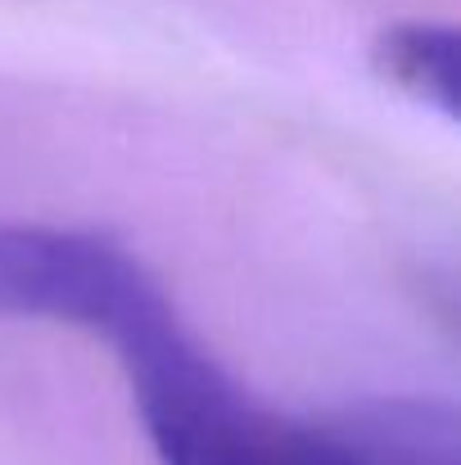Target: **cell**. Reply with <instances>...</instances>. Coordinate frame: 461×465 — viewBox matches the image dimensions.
Wrapping results in <instances>:
<instances>
[{"label":"cell","instance_id":"cell-1","mask_svg":"<svg viewBox=\"0 0 461 465\" xmlns=\"http://www.w3.org/2000/svg\"><path fill=\"white\" fill-rule=\"evenodd\" d=\"M118 357L163 465H461L448 402L389 398L330 420H295L249 398L190 339L181 316Z\"/></svg>","mask_w":461,"mask_h":465},{"label":"cell","instance_id":"cell-2","mask_svg":"<svg viewBox=\"0 0 461 465\" xmlns=\"http://www.w3.org/2000/svg\"><path fill=\"white\" fill-rule=\"evenodd\" d=\"M0 312L105 334L114 348L176 316L150 272L105 235L0 226Z\"/></svg>","mask_w":461,"mask_h":465},{"label":"cell","instance_id":"cell-3","mask_svg":"<svg viewBox=\"0 0 461 465\" xmlns=\"http://www.w3.org/2000/svg\"><path fill=\"white\" fill-rule=\"evenodd\" d=\"M371 64L394 91L439 109L444 118H457V32L453 27L421 23V18L394 23L376 36Z\"/></svg>","mask_w":461,"mask_h":465}]
</instances>
